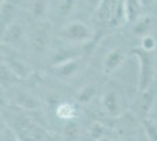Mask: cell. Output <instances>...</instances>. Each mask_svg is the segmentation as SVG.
<instances>
[{
  "label": "cell",
  "mask_w": 157,
  "mask_h": 141,
  "mask_svg": "<svg viewBox=\"0 0 157 141\" xmlns=\"http://www.w3.org/2000/svg\"><path fill=\"white\" fill-rule=\"evenodd\" d=\"M72 4H73V0H63L62 5H60V7H59L60 12L62 13V15H65V14L69 11V8L72 7Z\"/></svg>",
  "instance_id": "cell-5"
},
{
  "label": "cell",
  "mask_w": 157,
  "mask_h": 141,
  "mask_svg": "<svg viewBox=\"0 0 157 141\" xmlns=\"http://www.w3.org/2000/svg\"><path fill=\"white\" fill-rule=\"evenodd\" d=\"M1 141H21L19 136L14 134L13 131H11L8 127H4L1 131Z\"/></svg>",
  "instance_id": "cell-4"
},
{
  "label": "cell",
  "mask_w": 157,
  "mask_h": 141,
  "mask_svg": "<svg viewBox=\"0 0 157 141\" xmlns=\"http://www.w3.org/2000/svg\"><path fill=\"white\" fill-rule=\"evenodd\" d=\"M65 138L67 141H78V128L76 123L69 122L65 128Z\"/></svg>",
  "instance_id": "cell-3"
},
{
  "label": "cell",
  "mask_w": 157,
  "mask_h": 141,
  "mask_svg": "<svg viewBox=\"0 0 157 141\" xmlns=\"http://www.w3.org/2000/svg\"><path fill=\"white\" fill-rule=\"evenodd\" d=\"M88 28L80 22H75L65 31V35L73 40H82L88 37Z\"/></svg>",
  "instance_id": "cell-1"
},
{
  "label": "cell",
  "mask_w": 157,
  "mask_h": 141,
  "mask_svg": "<svg viewBox=\"0 0 157 141\" xmlns=\"http://www.w3.org/2000/svg\"><path fill=\"white\" fill-rule=\"evenodd\" d=\"M98 0H88V2L90 4V6H95L96 4H98Z\"/></svg>",
  "instance_id": "cell-6"
},
{
  "label": "cell",
  "mask_w": 157,
  "mask_h": 141,
  "mask_svg": "<svg viewBox=\"0 0 157 141\" xmlns=\"http://www.w3.org/2000/svg\"><path fill=\"white\" fill-rule=\"evenodd\" d=\"M103 107L107 113L113 116H116L120 113V102L117 95L114 92H108L103 98Z\"/></svg>",
  "instance_id": "cell-2"
},
{
  "label": "cell",
  "mask_w": 157,
  "mask_h": 141,
  "mask_svg": "<svg viewBox=\"0 0 157 141\" xmlns=\"http://www.w3.org/2000/svg\"><path fill=\"white\" fill-rule=\"evenodd\" d=\"M96 141H111L110 139H108V138H105V136H101V138H98Z\"/></svg>",
  "instance_id": "cell-7"
}]
</instances>
